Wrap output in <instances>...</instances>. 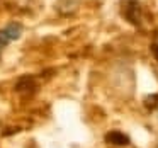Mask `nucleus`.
Listing matches in <instances>:
<instances>
[{"instance_id":"obj_3","label":"nucleus","mask_w":158,"mask_h":148,"mask_svg":"<svg viewBox=\"0 0 158 148\" xmlns=\"http://www.w3.org/2000/svg\"><path fill=\"white\" fill-rule=\"evenodd\" d=\"M151 49H153V55L156 56V60H158V38L153 41V46H151Z\"/></svg>"},{"instance_id":"obj_1","label":"nucleus","mask_w":158,"mask_h":148,"mask_svg":"<svg viewBox=\"0 0 158 148\" xmlns=\"http://www.w3.org/2000/svg\"><path fill=\"white\" fill-rule=\"evenodd\" d=\"M21 34H22V26L19 22H10V24L0 29V60H2V51Z\"/></svg>"},{"instance_id":"obj_2","label":"nucleus","mask_w":158,"mask_h":148,"mask_svg":"<svg viewBox=\"0 0 158 148\" xmlns=\"http://www.w3.org/2000/svg\"><path fill=\"white\" fill-rule=\"evenodd\" d=\"M107 140L109 141H112V143H116V145H121V143H127V138L126 136H123L121 133H117V131H112V133L107 136Z\"/></svg>"}]
</instances>
